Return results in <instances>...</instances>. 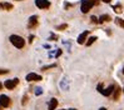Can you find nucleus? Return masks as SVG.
Returning a JSON list of instances; mask_svg holds the SVG:
<instances>
[{
  "label": "nucleus",
  "instance_id": "nucleus-22",
  "mask_svg": "<svg viewBox=\"0 0 124 110\" xmlns=\"http://www.w3.org/2000/svg\"><path fill=\"white\" fill-rule=\"evenodd\" d=\"M55 39H58V36H56V35H53L52 38H50V40H55Z\"/></svg>",
  "mask_w": 124,
  "mask_h": 110
},
{
  "label": "nucleus",
  "instance_id": "nucleus-25",
  "mask_svg": "<svg viewBox=\"0 0 124 110\" xmlns=\"http://www.w3.org/2000/svg\"><path fill=\"white\" fill-rule=\"evenodd\" d=\"M3 86H4V84H1V83H0V90L3 89Z\"/></svg>",
  "mask_w": 124,
  "mask_h": 110
},
{
  "label": "nucleus",
  "instance_id": "nucleus-23",
  "mask_svg": "<svg viewBox=\"0 0 124 110\" xmlns=\"http://www.w3.org/2000/svg\"><path fill=\"white\" fill-rule=\"evenodd\" d=\"M101 1H104V3H107V4H108V3H110L112 0H101Z\"/></svg>",
  "mask_w": 124,
  "mask_h": 110
},
{
  "label": "nucleus",
  "instance_id": "nucleus-5",
  "mask_svg": "<svg viewBox=\"0 0 124 110\" xmlns=\"http://www.w3.org/2000/svg\"><path fill=\"white\" fill-rule=\"evenodd\" d=\"M36 8H39L41 10H46L50 8V1L49 0H35Z\"/></svg>",
  "mask_w": 124,
  "mask_h": 110
},
{
  "label": "nucleus",
  "instance_id": "nucleus-13",
  "mask_svg": "<svg viewBox=\"0 0 124 110\" xmlns=\"http://www.w3.org/2000/svg\"><path fill=\"white\" fill-rule=\"evenodd\" d=\"M109 21H112V16L108 15V14H103L99 18V23H109Z\"/></svg>",
  "mask_w": 124,
  "mask_h": 110
},
{
  "label": "nucleus",
  "instance_id": "nucleus-28",
  "mask_svg": "<svg viewBox=\"0 0 124 110\" xmlns=\"http://www.w3.org/2000/svg\"><path fill=\"white\" fill-rule=\"evenodd\" d=\"M69 110H77V109H69Z\"/></svg>",
  "mask_w": 124,
  "mask_h": 110
},
{
  "label": "nucleus",
  "instance_id": "nucleus-18",
  "mask_svg": "<svg viewBox=\"0 0 124 110\" xmlns=\"http://www.w3.org/2000/svg\"><path fill=\"white\" fill-rule=\"evenodd\" d=\"M67 28H68V25H67V24H62V25H59V26H58L56 29H58V30H65Z\"/></svg>",
  "mask_w": 124,
  "mask_h": 110
},
{
  "label": "nucleus",
  "instance_id": "nucleus-20",
  "mask_svg": "<svg viewBox=\"0 0 124 110\" xmlns=\"http://www.w3.org/2000/svg\"><path fill=\"white\" fill-rule=\"evenodd\" d=\"M9 70L8 69H0V75H4V74H8Z\"/></svg>",
  "mask_w": 124,
  "mask_h": 110
},
{
  "label": "nucleus",
  "instance_id": "nucleus-14",
  "mask_svg": "<svg viewBox=\"0 0 124 110\" xmlns=\"http://www.w3.org/2000/svg\"><path fill=\"white\" fill-rule=\"evenodd\" d=\"M114 21H115V24L118 25V26H120V28L124 29V20H123V19H120V18H115Z\"/></svg>",
  "mask_w": 124,
  "mask_h": 110
},
{
  "label": "nucleus",
  "instance_id": "nucleus-4",
  "mask_svg": "<svg viewBox=\"0 0 124 110\" xmlns=\"http://www.w3.org/2000/svg\"><path fill=\"white\" fill-rule=\"evenodd\" d=\"M18 84H19V79H18V78H14V79L5 80L4 86H5L8 90H13V89H15V88L18 86Z\"/></svg>",
  "mask_w": 124,
  "mask_h": 110
},
{
  "label": "nucleus",
  "instance_id": "nucleus-16",
  "mask_svg": "<svg viewBox=\"0 0 124 110\" xmlns=\"http://www.w3.org/2000/svg\"><path fill=\"white\" fill-rule=\"evenodd\" d=\"M55 66H56L55 64H52V65H48V66H43V68H41V70L44 71V70H48V69H53V68H55Z\"/></svg>",
  "mask_w": 124,
  "mask_h": 110
},
{
  "label": "nucleus",
  "instance_id": "nucleus-7",
  "mask_svg": "<svg viewBox=\"0 0 124 110\" xmlns=\"http://www.w3.org/2000/svg\"><path fill=\"white\" fill-rule=\"evenodd\" d=\"M38 23H39V16L38 15H33L29 18V21H28V28L29 29H35L38 26Z\"/></svg>",
  "mask_w": 124,
  "mask_h": 110
},
{
  "label": "nucleus",
  "instance_id": "nucleus-2",
  "mask_svg": "<svg viewBox=\"0 0 124 110\" xmlns=\"http://www.w3.org/2000/svg\"><path fill=\"white\" fill-rule=\"evenodd\" d=\"M98 1L97 0H82V4H80V10L83 14L89 13V10L93 8L94 5H97Z\"/></svg>",
  "mask_w": 124,
  "mask_h": 110
},
{
  "label": "nucleus",
  "instance_id": "nucleus-6",
  "mask_svg": "<svg viewBox=\"0 0 124 110\" xmlns=\"http://www.w3.org/2000/svg\"><path fill=\"white\" fill-rule=\"evenodd\" d=\"M43 78L39 74H35V73H29V74L25 76V80L29 83H34V81H40Z\"/></svg>",
  "mask_w": 124,
  "mask_h": 110
},
{
  "label": "nucleus",
  "instance_id": "nucleus-15",
  "mask_svg": "<svg viewBox=\"0 0 124 110\" xmlns=\"http://www.w3.org/2000/svg\"><path fill=\"white\" fill-rule=\"evenodd\" d=\"M95 40H97V36H92V38H89V39H88V41L85 43V44H86V46H90V45H92V44H93L94 41H95Z\"/></svg>",
  "mask_w": 124,
  "mask_h": 110
},
{
  "label": "nucleus",
  "instance_id": "nucleus-17",
  "mask_svg": "<svg viewBox=\"0 0 124 110\" xmlns=\"http://www.w3.org/2000/svg\"><path fill=\"white\" fill-rule=\"evenodd\" d=\"M113 9H114L115 13H120L122 11V6L120 5H115V6H113Z\"/></svg>",
  "mask_w": 124,
  "mask_h": 110
},
{
  "label": "nucleus",
  "instance_id": "nucleus-19",
  "mask_svg": "<svg viewBox=\"0 0 124 110\" xmlns=\"http://www.w3.org/2000/svg\"><path fill=\"white\" fill-rule=\"evenodd\" d=\"M90 20H92V23H94V24H98V23H99V19L95 18V16H92Z\"/></svg>",
  "mask_w": 124,
  "mask_h": 110
},
{
  "label": "nucleus",
  "instance_id": "nucleus-11",
  "mask_svg": "<svg viewBox=\"0 0 124 110\" xmlns=\"http://www.w3.org/2000/svg\"><path fill=\"white\" fill-rule=\"evenodd\" d=\"M56 106H58V100H56L55 98L50 99L49 105H48V110H55V109H56Z\"/></svg>",
  "mask_w": 124,
  "mask_h": 110
},
{
  "label": "nucleus",
  "instance_id": "nucleus-27",
  "mask_svg": "<svg viewBox=\"0 0 124 110\" xmlns=\"http://www.w3.org/2000/svg\"><path fill=\"white\" fill-rule=\"evenodd\" d=\"M15 1H23V0H15Z\"/></svg>",
  "mask_w": 124,
  "mask_h": 110
},
{
  "label": "nucleus",
  "instance_id": "nucleus-9",
  "mask_svg": "<svg viewBox=\"0 0 124 110\" xmlns=\"http://www.w3.org/2000/svg\"><path fill=\"white\" fill-rule=\"evenodd\" d=\"M88 35H89V31L88 30H85L84 33H82L79 36H78V39H77V41H78V44H80V45H82V44H84V43H86V38H88Z\"/></svg>",
  "mask_w": 124,
  "mask_h": 110
},
{
  "label": "nucleus",
  "instance_id": "nucleus-10",
  "mask_svg": "<svg viewBox=\"0 0 124 110\" xmlns=\"http://www.w3.org/2000/svg\"><path fill=\"white\" fill-rule=\"evenodd\" d=\"M13 8H14V5L10 4V3H0V9L1 10L10 11V10H13Z\"/></svg>",
  "mask_w": 124,
  "mask_h": 110
},
{
  "label": "nucleus",
  "instance_id": "nucleus-12",
  "mask_svg": "<svg viewBox=\"0 0 124 110\" xmlns=\"http://www.w3.org/2000/svg\"><path fill=\"white\" fill-rule=\"evenodd\" d=\"M122 91H123V90H120V88H119L118 85H115V89H114V91H113L112 98H113L114 100H118V99H119V95H120Z\"/></svg>",
  "mask_w": 124,
  "mask_h": 110
},
{
  "label": "nucleus",
  "instance_id": "nucleus-8",
  "mask_svg": "<svg viewBox=\"0 0 124 110\" xmlns=\"http://www.w3.org/2000/svg\"><path fill=\"white\" fill-rule=\"evenodd\" d=\"M115 85H116V84H112L110 86H108L105 90H101L100 94L104 95V96H110V95H113V91H114V89H115Z\"/></svg>",
  "mask_w": 124,
  "mask_h": 110
},
{
  "label": "nucleus",
  "instance_id": "nucleus-24",
  "mask_svg": "<svg viewBox=\"0 0 124 110\" xmlns=\"http://www.w3.org/2000/svg\"><path fill=\"white\" fill-rule=\"evenodd\" d=\"M29 39H30V40H29V41L31 43V41H33V39H34V36H33V35H30V38H29Z\"/></svg>",
  "mask_w": 124,
  "mask_h": 110
},
{
  "label": "nucleus",
  "instance_id": "nucleus-21",
  "mask_svg": "<svg viewBox=\"0 0 124 110\" xmlns=\"http://www.w3.org/2000/svg\"><path fill=\"white\" fill-rule=\"evenodd\" d=\"M26 101H28V95H24V98H23V101H21V104L25 105V104H26Z\"/></svg>",
  "mask_w": 124,
  "mask_h": 110
},
{
  "label": "nucleus",
  "instance_id": "nucleus-29",
  "mask_svg": "<svg viewBox=\"0 0 124 110\" xmlns=\"http://www.w3.org/2000/svg\"><path fill=\"white\" fill-rule=\"evenodd\" d=\"M123 94H124V88H123Z\"/></svg>",
  "mask_w": 124,
  "mask_h": 110
},
{
  "label": "nucleus",
  "instance_id": "nucleus-1",
  "mask_svg": "<svg viewBox=\"0 0 124 110\" xmlns=\"http://www.w3.org/2000/svg\"><path fill=\"white\" fill-rule=\"evenodd\" d=\"M9 40H10V43H11L16 49H23V48L25 46V39L23 38V36H20V35L13 34V35L9 36Z\"/></svg>",
  "mask_w": 124,
  "mask_h": 110
},
{
  "label": "nucleus",
  "instance_id": "nucleus-3",
  "mask_svg": "<svg viewBox=\"0 0 124 110\" xmlns=\"http://www.w3.org/2000/svg\"><path fill=\"white\" fill-rule=\"evenodd\" d=\"M11 105V99L8 95H0V110H4Z\"/></svg>",
  "mask_w": 124,
  "mask_h": 110
},
{
  "label": "nucleus",
  "instance_id": "nucleus-30",
  "mask_svg": "<svg viewBox=\"0 0 124 110\" xmlns=\"http://www.w3.org/2000/svg\"><path fill=\"white\" fill-rule=\"evenodd\" d=\"M63 110H64V109H63Z\"/></svg>",
  "mask_w": 124,
  "mask_h": 110
},
{
  "label": "nucleus",
  "instance_id": "nucleus-26",
  "mask_svg": "<svg viewBox=\"0 0 124 110\" xmlns=\"http://www.w3.org/2000/svg\"><path fill=\"white\" fill-rule=\"evenodd\" d=\"M99 110H107V109H105V108H100Z\"/></svg>",
  "mask_w": 124,
  "mask_h": 110
}]
</instances>
